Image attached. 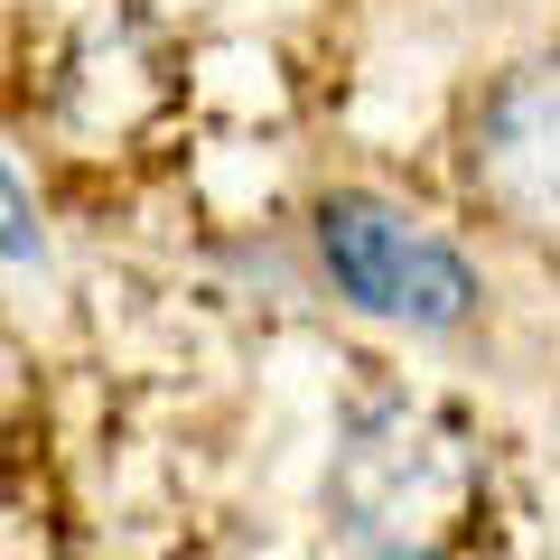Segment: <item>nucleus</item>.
I'll return each instance as SVG.
<instances>
[{
	"instance_id": "1",
	"label": "nucleus",
	"mask_w": 560,
	"mask_h": 560,
	"mask_svg": "<svg viewBox=\"0 0 560 560\" xmlns=\"http://www.w3.org/2000/svg\"><path fill=\"white\" fill-rule=\"evenodd\" d=\"M327 523L364 560H458L486 523V448L448 401L364 393L327 448Z\"/></svg>"
},
{
	"instance_id": "2",
	"label": "nucleus",
	"mask_w": 560,
	"mask_h": 560,
	"mask_svg": "<svg viewBox=\"0 0 560 560\" xmlns=\"http://www.w3.org/2000/svg\"><path fill=\"white\" fill-rule=\"evenodd\" d=\"M308 253L318 280L355 318L401 327V337H467L486 308V280L440 224H420L411 206L374 197V187H327L308 206Z\"/></svg>"
},
{
	"instance_id": "3",
	"label": "nucleus",
	"mask_w": 560,
	"mask_h": 560,
	"mask_svg": "<svg viewBox=\"0 0 560 560\" xmlns=\"http://www.w3.org/2000/svg\"><path fill=\"white\" fill-rule=\"evenodd\" d=\"M467 206L533 253H560V47L495 66L458 131Z\"/></svg>"
},
{
	"instance_id": "4",
	"label": "nucleus",
	"mask_w": 560,
	"mask_h": 560,
	"mask_svg": "<svg viewBox=\"0 0 560 560\" xmlns=\"http://www.w3.org/2000/svg\"><path fill=\"white\" fill-rule=\"evenodd\" d=\"M38 253H47V224H38V206H28L10 150H0V261H38Z\"/></svg>"
}]
</instances>
